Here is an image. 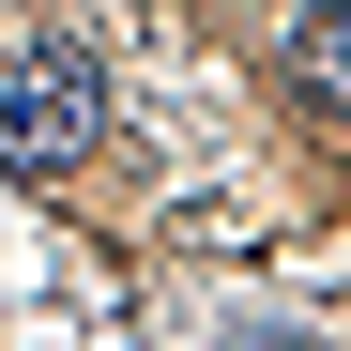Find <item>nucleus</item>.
<instances>
[{"mask_svg":"<svg viewBox=\"0 0 351 351\" xmlns=\"http://www.w3.org/2000/svg\"><path fill=\"white\" fill-rule=\"evenodd\" d=\"M92 123H107V92H92V62L77 46H16V62H0V168H77L92 153Z\"/></svg>","mask_w":351,"mask_h":351,"instance_id":"f257e3e1","label":"nucleus"},{"mask_svg":"<svg viewBox=\"0 0 351 351\" xmlns=\"http://www.w3.org/2000/svg\"><path fill=\"white\" fill-rule=\"evenodd\" d=\"M290 62H306V92H321L336 123H351V0H321V16L290 31Z\"/></svg>","mask_w":351,"mask_h":351,"instance_id":"f03ea898","label":"nucleus"},{"mask_svg":"<svg viewBox=\"0 0 351 351\" xmlns=\"http://www.w3.org/2000/svg\"><path fill=\"white\" fill-rule=\"evenodd\" d=\"M229 351H321V336H229Z\"/></svg>","mask_w":351,"mask_h":351,"instance_id":"7ed1b4c3","label":"nucleus"}]
</instances>
